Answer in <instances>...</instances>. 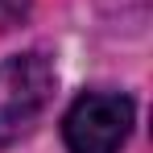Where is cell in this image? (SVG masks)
<instances>
[{"mask_svg": "<svg viewBox=\"0 0 153 153\" xmlns=\"http://www.w3.org/2000/svg\"><path fill=\"white\" fill-rule=\"evenodd\" d=\"M137 124V103L124 91H87L62 116L66 153H120Z\"/></svg>", "mask_w": 153, "mask_h": 153, "instance_id": "cell-2", "label": "cell"}, {"mask_svg": "<svg viewBox=\"0 0 153 153\" xmlns=\"http://www.w3.org/2000/svg\"><path fill=\"white\" fill-rule=\"evenodd\" d=\"M29 13H33V0H0V33L25 25Z\"/></svg>", "mask_w": 153, "mask_h": 153, "instance_id": "cell-3", "label": "cell"}, {"mask_svg": "<svg viewBox=\"0 0 153 153\" xmlns=\"http://www.w3.org/2000/svg\"><path fill=\"white\" fill-rule=\"evenodd\" d=\"M58 71L42 50H21L0 62V149L25 137L33 120L50 108Z\"/></svg>", "mask_w": 153, "mask_h": 153, "instance_id": "cell-1", "label": "cell"}]
</instances>
